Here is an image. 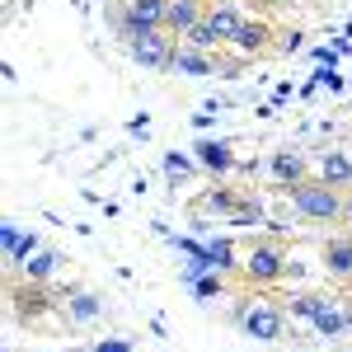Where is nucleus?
I'll use <instances>...</instances> for the list:
<instances>
[{"instance_id":"nucleus-1","label":"nucleus","mask_w":352,"mask_h":352,"mask_svg":"<svg viewBox=\"0 0 352 352\" xmlns=\"http://www.w3.org/2000/svg\"><path fill=\"white\" fill-rule=\"evenodd\" d=\"M292 197V212L300 221H315V226H333V221H343V202H348V188H333L324 184L320 174L315 179H300L296 188H287Z\"/></svg>"},{"instance_id":"nucleus-2","label":"nucleus","mask_w":352,"mask_h":352,"mask_svg":"<svg viewBox=\"0 0 352 352\" xmlns=\"http://www.w3.org/2000/svg\"><path fill=\"white\" fill-rule=\"evenodd\" d=\"M113 28L122 43L141 38L146 28H164V14H169V0H113Z\"/></svg>"},{"instance_id":"nucleus-3","label":"nucleus","mask_w":352,"mask_h":352,"mask_svg":"<svg viewBox=\"0 0 352 352\" xmlns=\"http://www.w3.org/2000/svg\"><path fill=\"white\" fill-rule=\"evenodd\" d=\"M235 324L258 343H282L287 338V310L272 305V300H244L235 310Z\"/></svg>"},{"instance_id":"nucleus-4","label":"nucleus","mask_w":352,"mask_h":352,"mask_svg":"<svg viewBox=\"0 0 352 352\" xmlns=\"http://www.w3.org/2000/svg\"><path fill=\"white\" fill-rule=\"evenodd\" d=\"M240 277L249 287H272V282H282V277H287V249L277 240H254V249L244 254V263H240Z\"/></svg>"},{"instance_id":"nucleus-5","label":"nucleus","mask_w":352,"mask_h":352,"mask_svg":"<svg viewBox=\"0 0 352 352\" xmlns=\"http://www.w3.org/2000/svg\"><path fill=\"white\" fill-rule=\"evenodd\" d=\"M10 310H14L19 324H43V315L61 310V296L47 292V282H28V277H19V282H10Z\"/></svg>"},{"instance_id":"nucleus-6","label":"nucleus","mask_w":352,"mask_h":352,"mask_svg":"<svg viewBox=\"0 0 352 352\" xmlns=\"http://www.w3.org/2000/svg\"><path fill=\"white\" fill-rule=\"evenodd\" d=\"M127 52H132V61H136V66H146V71H174L179 38H174L169 28H146L141 38L127 43Z\"/></svg>"},{"instance_id":"nucleus-7","label":"nucleus","mask_w":352,"mask_h":352,"mask_svg":"<svg viewBox=\"0 0 352 352\" xmlns=\"http://www.w3.org/2000/svg\"><path fill=\"white\" fill-rule=\"evenodd\" d=\"M202 24L212 28V38H217V47L226 52V47L235 43V33H240L244 14L235 10V0H212V5H207V19H202Z\"/></svg>"},{"instance_id":"nucleus-8","label":"nucleus","mask_w":352,"mask_h":352,"mask_svg":"<svg viewBox=\"0 0 352 352\" xmlns=\"http://www.w3.org/2000/svg\"><path fill=\"white\" fill-rule=\"evenodd\" d=\"M207 5H212V0H169L164 28H169V33H174V38L184 43V38H188L192 28H197L202 19H207Z\"/></svg>"},{"instance_id":"nucleus-9","label":"nucleus","mask_w":352,"mask_h":352,"mask_svg":"<svg viewBox=\"0 0 352 352\" xmlns=\"http://www.w3.org/2000/svg\"><path fill=\"white\" fill-rule=\"evenodd\" d=\"M268 38H272V24H268V19H244L230 47H235L240 56H249V61H254V56H268V52H277V47H272Z\"/></svg>"},{"instance_id":"nucleus-10","label":"nucleus","mask_w":352,"mask_h":352,"mask_svg":"<svg viewBox=\"0 0 352 352\" xmlns=\"http://www.w3.org/2000/svg\"><path fill=\"white\" fill-rule=\"evenodd\" d=\"M272 179H277V188H296L300 179H310V164H305V155L300 151H292V146H282V151H272Z\"/></svg>"},{"instance_id":"nucleus-11","label":"nucleus","mask_w":352,"mask_h":352,"mask_svg":"<svg viewBox=\"0 0 352 352\" xmlns=\"http://www.w3.org/2000/svg\"><path fill=\"white\" fill-rule=\"evenodd\" d=\"M192 151H197V164H202L207 174H230V169H240V155H235L230 141H197Z\"/></svg>"},{"instance_id":"nucleus-12","label":"nucleus","mask_w":352,"mask_h":352,"mask_svg":"<svg viewBox=\"0 0 352 352\" xmlns=\"http://www.w3.org/2000/svg\"><path fill=\"white\" fill-rule=\"evenodd\" d=\"M61 315H66V324H94L99 315H104V296H94V292H71V296H61Z\"/></svg>"},{"instance_id":"nucleus-13","label":"nucleus","mask_w":352,"mask_h":352,"mask_svg":"<svg viewBox=\"0 0 352 352\" xmlns=\"http://www.w3.org/2000/svg\"><path fill=\"white\" fill-rule=\"evenodd\" d=\"M174 71H179V76H217V71H221V52H202V47L179 43V52H174Z\"/></svg>"},{"instance_id":"nucleus-14","label":"nucleus","mask_w":352,"mask_h":352,"mask_svg":"<svg viewBox=\"0 0 352 352\" xmlns=\"http://www.w3.org/2000/svg\"><path fill=\"white\" fill-rule=\"evenodd\" d=\"M324 272L333 282L352 287V235H338V240L324 244Z\"/></svg>"},{"instance_id":"nucleus-15","label":"nucleus","mask_w":352,"mask_h":352,"mask_svg":"<svg viewBox=\"0 0 352 352\" xmlns=\"http://www.w3.org/2000/svg\"><path fill=\"white\" fill-rule=\"evenodd\" d=\"M310 324H315V333H320V338H329V343H333V338H343V333H352L348 310H343L338 300H329V296H324V305L315 310V320H310Z\"/></svg>"},{"instance_id":"nucleus-16","label":"nucleus","mask_w":352,"mask_h":352,"mask_svg":"<svg viewBox=\"0 0 352 352\" xmlns=\"http://www.w3.org/2000/svg\"><path fill=\"white\" fill-rule=\"evenodd\" d=\"M315 174L333 184V188H352V155L348 151H324L320 160H315Z\"/></svg>"},{"instance_id":"nucleus-17","label":"nucleus","mask_w":352,"mask_h":352,"mask_svg":"<svg viewBox=\"0 0 352 352\" xmlns=\"http://www.w3.org/2000/svg\"><path fill=\"white\" fill-rule=\"evenodd\" d=\"M56 268H61V254H52V249H38L28 263H19V277H28V282H52L56 277Z\"/></svg>"},{"instance_id":"nucleus-18","label":"nucleus","mask_w":352,"mask_h":352,"mask_svg":"<svg viewBox=\"0 0 352 352\" xmlns=\"http://www.w3.org/2000/svg\"><path fill=\"white\" fill-rule=\"evenodd\" d=\"M240 202H244V197H235L230 188H212V192H202V197H197V212H217V217H235V212H240Z\"/></svg>"},{"instance_id":"nucleus-19","label":"nucleus","mask_w":352,"mask_h":352,"mask_svg":"<svg viewBox=\"0 0 352 352\" xmlns=\"http://www.w3.org/2000/svg\"><path fill=\"white\" fill-rule=\"evenodd\" d=\"M197 169H202V164L188 160L184 151H169V155H164V174H169L174 184H188V179H197Z\"/></svg>"},{"instance_id":"nucleus-20","label":"nucleus","mask_w":352,"mask_h":352,"mask_svg":"<svg viewBox=\"0 0 352 352\" xmlns=\"http://www.w3.org/2000/svg\"><path fill=\"white\" fill-rule=\"evenodd\" d=\"M207 254H212V263H217V272L240 268V263H235V244H230V240H212V244H207Z\"/></svg>"},{"instance_id":"nucleus-21","label":"nucleus","mask_w":352,"mask_h":352,"mask_svg":"<svg viewBox=\"0 0 352 352\" xmlns=\"http://www.w3.org/2000/svg\"><path fill=\"white\" fill-rule=\"evenodd\" d=\"M324 305V296H296L292 300V315H300V320H315V310Z\"/></svg>"},{"instance_id":"nucleus-22","label":"nucleus","mask_w":352,"mask_h":352,"mask_svg":"<svg viewBox=\"0 0 352 352\" xmlns=\"http://www.w3.org/2000/svg\"><path fill=\"white\" fill-rule=\"evenodd\" d=\"M192 292H197V296H221V292H226V282H221V272H207L202 282H192Z\"/></svg>"},{"instance_id":"nucleus-23","label":"nucleus","mask_w":352,"mask_h":352,"mask_svg":"<svg viewBox=\"0 0 352 352\" xmlns=\"http://www.w3.org/2000/svg\"><path fill=\"white\" fill-rule=\"evenodd\" d=\"M24 240V235H19V226H14V221H5V226H0V244H5V258H10V254H14V244Z\"/></svg>"},{"instance_id":"nucleus-24","label":"nucleus","mask_w":352,"mask_h":352,"mask_svg":"<svg viewBox=\"0 0 352 352\" xmlns=\"http://www.w3.org/2000/svg\"><path fill=\"white\" fill-rule=\"evenodd\" d=\"M89 352H132V343L127 338H104V343H94Z\"/></svg>"},{"instance_id":"nucleus-25","label":"nucleus","mask_w":352,"mask_h":352,"mask_svg":"<svg viewBox=\"0 0 352 352\" xmlns=\"http://www.w3.org/2000/svg\"><path fill=\"white\" fill-rule=\"evenodd\" d=\"M300 47V33H282V43H277V52H296Z\"/></svg>"},{"instance_id":"nucleus-26","label":"nucleus","mask_w":352,"mask_h":352,"mask_svg":"<svg viewBox=\"0 0 352 352\" xmlns=\"http://www.w3.org/2000/svg\"><path fill=\"white\" fill-rule=\"evenodd\" d=\"M343 221L352 226V188H348V202H343Z\"/></svg>"},{"instance_id":"nucleus-27","label":"nucleus","mask_w":352,"mask_h":352,"mask_svg":"<svg viewBox=\"0 0 352 352\" xmlns=\"http://www.w3.org/2000/svg\"><path fill=\"white\" fill-rule=\"evenodd\" d=\"M263 5H296V0H263Z\"/></svg>"}]
</instances>
